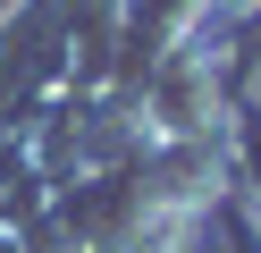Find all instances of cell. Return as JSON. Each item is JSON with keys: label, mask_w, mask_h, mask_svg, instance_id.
Masks as SVG:
<instances>
[{"label": "cell", "mask_w": 261, "mask_h": 253, "mask_svg": "<svg viewBox=\"0 0 261 253\" xmlns=\"http://www.w3.org/2000/svg\"><path fill=\"white\" fill-rule=\"evenodd\" d=\"M219 152H227V186H236V194L261 211V110H253V101H236V110H227Z\"/></svg>", "instance_id": "obj_1"}, {"label": "cell", "mask_w": 261, "mask_h": 253, "mask_svg": "<svg viewBox=\"0 0 261 253\" xmlns=\"http://www.w3.org/2000/svg\"><path fill=\"white\" fill-rule=\"evenodd\" d=\"M177 236H186V219H160V228L126 236V245H110V253H177Z\"/></svg>", "instance_id": "obj_2"}, {"label": "cell", "mask_w": 261, "mask_h": 253, "mask_svg": "<svg viewBox=\"0 0 261 253\" xmlns=\"http://www.w3.org/2000/svg\"><path fill=\"white\" fill-rule=\"evenodd\" d=\"M211 9H253V0H211Z\"/></svg>", "instance_id": "obj_3"}]
</instances>
